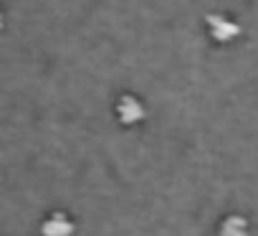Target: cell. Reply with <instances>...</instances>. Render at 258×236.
<instances>
[{
    "label": "cell",
    "mask_w": 258,
    "mask_h": 236,
    "mask_svg": "<svg viewBox=\"0 0 258 236\" xmlns=\"http://www.w3.org/2000/svg\"><path fill=\"white\" fill-rule=\"evenodd\" d=\"M41 233L43 236H71L74 233V221L66 213H51L43 223H41Z\"/></svg>",
    "instance_id": "obj_3"
},
{
    "label": "cell",
    "mask_w": 258,
    "mask_h": 236,
    "mask_svg": "<svg viewBox=\"0 0 258 236\" xmlns=\"http://www.w3.org/2000/svg\"><path fill=\"white\" fill-rule=\"evenodd\" d=\"M0 28H3V13H0Z\"/></svg>",
    "instance_id": "obj_5"
},
{
    "label": "cell",
    "mask_w": 258,
    "mask_h": 236,
    "mask_svg": "<svg viewBox=\"0 0 258 236\" xmlns=\"http://www.w3.org/2000/svg\"><path fill=\"white\" fill-rule=\"evenodd\" d=\"M208 31H210V36H213L215 41H220V43L233 41V38L240 33V28H238L233 21H228L225 16H210V18H208Z\"/></svg>",
    "instance_id": "obj_2"
},
{
    "label": "cell",
    "mask_w": 258,
    "mask_h": 236,
    "mask_svg": "<svg viewBox=\"0 0 258 236\" xmlns=\"http://www.w3.org/2000/svg\"><path fill=\"white\" fill-rule=\"evenodd\" d=\"M145 114H147L145 104L137 97H132V94H126V97H121L116 102V117H119L121 125H137V122L145 120Z\"/></svg>",
    "instance_id": "obj_1"
},
{
    "label": "cell",
    "mask_w": 258,
    "mask_h": 236,
    "mask_svg": "<svg viewBox=\"0 0 258 236\" xmlns=\"http://www.w3.org/2000/svg\"><path fill=\"white\" fill-rule=\"evenodd\" d=\"M220 236H248V221L243 216H228V218H223Z\"/></svg>",
    "instance_id": "obj_4"
}]
</instances>
